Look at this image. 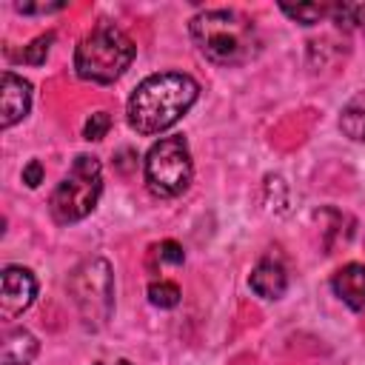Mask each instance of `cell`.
I'll return each mask as SVG.
<instances>
[{
    "label": "cell",
    "mask_w": 365,
    "mask_h": 365,
    "mask_svg": "<svg viewBox=\"0 0 365 365\" xmlns=\"http://www.w3.org/2000/svg\"><path fill=\"white\" fill-rule=\"evenodd\" d=\"M51 43H54V34H51V31H48V34L34 37V40L23 48L20 60H23V63H29V66H43V63H46V54H48V48H51Z\"/></svg>",
    "instance_id": "obj_16"
},
{
    "label": "cell",
    "mask_w": 365,
    "mask_h": 365,
    "mask_svg": "<svg viewBox=\"0 0 365 365\" xmlns=\"http://www.w3.org/2000/svg\"><path fill=\"white\" fill-rule=\"evenodd\" d=\"M14 9L23 11V14H48V11L66 9V3H17Z\"/></svg>",
    "instance_id": "obj_19"
},
{
    "label": "cell",
    "mask_w": 365,
    "mask_h": 365,
    "mask_svg": "<svg viewBox=\"0 0 365 365\" xmlns=\"http://www.w3.org/2000/svg\"><path fill=\"white\" fill-rule=\"evenodd\" d=\"M331 288L345 305H351L354 311H362L365 308V265L351 262L339 268L331 279Z\"/></svg>",
    "instance_id": "obj_9"
},
{
    "label": "cell",
    "mask_w": 365,
    "mask_h": 365,
    "mask_svg": "<svg viewBox=\"0 0 365 365\" xmlns=\"http://www.w3.org/2000/svg\"><path fill=\"white\" fill-rule=\"evenodd\" d=\"M117 365H131V362H128V359H120V362H117Z\"/></svg>",
    "instance_id": "obj_21"
},
{
    "label": "cell",
    "mask_w": 365,
    "mask_h": 365,
    "mask_svg": "<svg viewBox=\"0 0 365 365\" xmlns=\"http://www.w3.org/2000/svg\"><path fill=\"white\" fill-rule=\"evenodd\" d=\"M108 125H111L108 111H94V114L86 120V125H83V137H86V140H103L106 131H108Z\"/></svg>",
    "instance_id": "obj_17"
},
{
    "label": "cell",
    "mask_w": 365,
    "mask_h": 365,
    "mask_svg": "<svg viewBox=\"0 0 365 365\" xmlns=\"http://www.w3.org/2000/svg\"><path fill=\"white\" fill-rule=\"evenodd\" d=\"M328 14L342 31H365V3H336L328 6Z\"/></svg>",
    "instance_id": "obj_12"
},
{
    "label": "cell",
    "mask_w": 365,
    "mask_h": 365,
    "mask_svg": "<svg viewBox=\"0 0 365 365\" xmlns=\"http://www.w3.org/2000/svg\"><path fill=\"white\" fill-rule=\"evenodd\" d=\"M194 174L191 151L182 137H163L145 154V185L157 197H177Z\"/></svg>",
    "instance_id": "obj_6"
},
{
    "label": "cell",
    "mask_w": 365,
    "mask_h": 365,
    "mask_svg": "<svg viewBox=\"0 0 365 365\" xmlns=\"http://www.w3.org/2000/svg\"><path fill=\"white\" fill-rule=\"evenodd\" d=\"M148 299H151V305H157V308H174V305L180 302V288H177L174 282H168V279L151 282V285H148Z\"/></svg>",
    "instance_id": "obj_15"
},
{
    "label": "cell",
    "mask_w": 365,
    "mask_h": 365,
    "mask_svg": "<svg viewBox=\"0 0 365 365\" xmlns=\"http://www.w3.org/2000/svg\"><path fill=\"white\" fill-rule=\"evenodd\" d=\"M43 165H40V160H31L26 168H23V182L29 185V188H37L40 182H43Z\"/></svg>",
    "instance_id": "obj_20"
},
{
    "label": "cell",
    "mask_w": 365,
    "mask_h": 365,
    "mask_svg": "<svg viewBox=\"0 0 365 365\" xmlns=\"http://www.w3.org/2000/svg\"><path fill=\"white\" fill-rule=\"evenodd\" d=\"M71 299L88 328H100L108 322L114 308V274L106 259H86L68 277Z\"/></svg>",
    "instance_id": "obj_5"
},
{
    "label": "cell",
    "mask_w": 365,
    "mask_h": 365,
    "mask_svg": "<svg viewBox=\"0 0 365 365\" xmlns=\"http://www.w3.org/2000/svg\"><path fill=\"white\" fill-rule=\"evenodd\" d=\"M103 194V168H100V160L97 157H88V154H80L68 174L57 182L51 200H48V208H51V217L63 225L68 222H77L83 217H88L97 205Z\"/></svg>",
    "instance_id": "obj_4"
},
{
    "label": "cell",
    "mask_w": 365,
    "mask_h": 365,
    "mask_svg": "<svg viewBox=\"0 0 365 365\" xmlns=\"http://www.w3.org/2000/svg\"><path fill=\"white\" fill-rule=\"evenodd\" d=\"M200 86L194 77L182 71H160L145 77L134 94L128 97V125L143 134H160L171 128L194 103H197Z\"/></svg>",
    "instance_id": "obj_1"
},
{
    "label": "cell",
    "mask_w": 365,
    "mask_h": 365,
    "mask_svg": "<svg viewBox=\"0 0 365 365\" xmlns=\"http://www.w3.org/2000/svg\"><path fill=\"white\" fill-rule=\"evenodd\" d=\"M31 108V83L3 71L0 77V125L11 128L14 123H20Z\"/></svg>",
    "instance_id": "obj_8"
},
{
    "label": "cell",
    "mask_w": 365,
    "mask_h": 365,
    "mask_svg": "<svg viewBox=\"0 0 365 365\" xmlns=\"http://www.w3.org/2000/svg\"><path fill=\"white\" fill-rule=\"evenodd\" d=\"M37 294V279L29 268L20 265H6L3 268V291H0V311L3 317H17L23 314Z\"/></svg>",
    "instance_id": "obj_7"
},
{
    "label": "cell",
    "mask_w": 365,
    "mask_h": 365,
    "mask_svg": "<svg viewBox=\"0 0 365 365\" xmlns=\"http://www.w3.org/2000/svg\"><path fill=\"white\" fill-rule=\"evenodd\" d=\"M251 288L257 297L262 299H279L288 288V277H285V268L274 259H262L254 271H251Z\"/></svg>",
    "instance_id": "obj_10"
},
{
    "label": "cell",
    "mask_w": 365,
    "mask_h": 365,
    "mask_svg": "<svg viewBox=\"0 0 365 365\" xmlns=\"http://www.w3.org/2000/svg\"><path fill=\"white\" fill-rule=\"evenodd\" d=\"M97 365H100V362H97Z\"/></svg>",
    "instance_id": "obj_22"
},
{
    "label": "cell",
    "mask_w": 365,
    "mask_h": 365,
    "mask_svg": "<svg viewBox=\"0 0 365 365\" xmlns=\"http://www.w3.org/2000/svg\"><path fill=\"white\" fill-rule=\"evenodd\" d=\"M157 254H160V259H163V262H171V265H180V262L185 259V254H182V245H180V242H174V240H165V242H160Z\"/></svg>",
    "instance_id": "obj_18"
},
{
    "label": "cell",
    "mask_w": 365,
    "mask_h": 365,
    "mask_svg": "<svg viewBox=\"0 0 365 365\" xmlns=\"http://www.w3.org/2000/svg\"><path fill=\"white\" fill-rule=\"evenodd\" d=\"M188 31H191V40L200 48V54L217 66L248 63L259 48L254 23L231 9L200 11L191 20Z\"/></svg>",
    "instance_id": "obj_2"
},
{
    "label": "cell",
    "mask_w": 365,
    "mask_h": 365,
    "mask_svg": "<svg viewBox=\"0 0 365 365\" xmlns=\"http://www.w3.org/2000/svg\"><path fill=\"white\" fill-rule=\"evenodd\" d=\"M342 131L351 137V140H365V97L354 100L345 111H342V120H339Z\"/></svg>",
    "instance_id": "obj_13"
},
{
    "label": "cell",
    "mask_w": 365,
    "mask_h": 365,
    "mask_svg": "<svg viewBox=\"0 0 365 365\" xmlns=\"http://www.w3.org/2000/svg\"><path fill=\"white\" fill-rule=\"evenodd\" d=\"M282 11H285L291 20L302 23V26H314V23H319V20L328 14V6H319V3H299V6H282Z\"/></svg>",
    "instance_id": "obj_14"
},
{
    "label": "cell",
    "mask_w": 365,
    "mask_h": 365,
    "mask_svg": "<svg viewBox=\"0 0 365 365\" xmlns=\"http://www.w3.org/2000/svg\"><path fill=\"white\" fill-rule=\"evenodd\" d=\"M134 54L137 48L123 29L100 23L80 40L74 51V71L80 80L88 83H114L117 77L125 74Z\"/></svg>",
    "instance_id": "obj_3"
},
{
    "label": "cell",
    "mask_w": 365,
    "mask_h": 365,
    "mask_svg": "<svg viewBox=\"0 0 365 365\" xmlns=\"http://www.w3.org/2000/svg\"><path fill=\"white\" fill-rule=\"evenodd\" d=\"M37 356V339L26 328H11L3 336V351L0 359L3 365H29Z\"/></svg>",
    "instance_id": "obj_11"
}]
</instances>
